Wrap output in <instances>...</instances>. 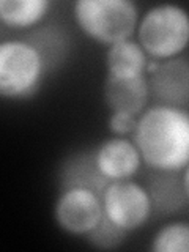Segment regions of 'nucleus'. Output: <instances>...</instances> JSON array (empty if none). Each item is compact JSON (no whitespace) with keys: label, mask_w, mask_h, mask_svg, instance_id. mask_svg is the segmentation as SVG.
Returning a JSON list of instances; mask_svg holds the SVG:
<instances>
[{"label":"nucleus","mask_w":189,"mask_h":252,"mask_svg":"<svg viewBox=\"0 0 189 252\" xmlns=\"http://www.w3.org/2000/svg\"><path fill=\"white\" fill-rule=\"evenodd\" d=\"M134 38L153 62L185 55L189 44V16L186 8L177 3L150 6L140 13Z\"/></svg>","instance_id":"nucleus-3"},{"label":"nucleus","mask_w":189,"mask_h":252,"mask_svg":"<svg viewBox=\"0 0 189 252\" xmlns=\"http://www.w3.org/2000/svg\"><path fill=\"white\" fill-rule=\"evenodd\" d=\"M65 49L55 32L32 30L24 38L0 39V99L26 101L39 92L49 68Z\"/></svg>","instance_id":"nucleus-1"},{"label":"nucleus","mask_w":189,"mask_h":252,"mask_svg":"<svg viewBox=\"0 0 189 252\" xmlns=\"http://www.w3.org/2000/svg\"><path fill=\"white\" fill-rule=\"evenodd\" d=\"M150 99L153 104L186 107L189 106V59L180 55L175 59L153 62L147 69Z\"/></svg>","instance_id":"nucleus-7"},{"label":"nucleus","mask_w":189,"mask_h":252,"mask_svg":"<svg viewBox=\"0 0 189 252\" xmlns=\"http://www.w3.org/2000/svg\"><path fill=\"white\" fill-rule=\"evenodd\" d=\"M148 172L144 185L152 199L153 213L172 216L188 207L189 169L181 172Z\"/></svg>","instance_id":"nucleus-9"},{"label":"nucleus","mask_w":189,"mask_h":252,"mask_svg":"<svg viewBox=\"0 0 189 252\" xmlns=\"http://www.w3.org/2000/svg\"><path fill=\"white\" fill-rule=\"evenodd\" d=\"M132 142L152 172H181L189 165V109L150 104L137 117Z\"/></svg>","instance_id":"nucleus-2"},{"label":"nucleus","mask_w":189,"mask_h":252,"mask_svg":"<svg viewBox=\"0 0 189 252\" xmlns=\"http://www.w3.org/2000/svg\"><path fill=\"white\" fill-rule=\"evenodd\" d=\"M150 59L136 41V38L125 39L107 47L106 69L114 77H139L147 76Z\"/></svg>","instance_id":"nucleus-11"},{"label":"nucleus","mask_w":189,"mask_h":252,"mask_svg":"<svg viewBox=\"0 0 189 252\" xmlns=\"http://www.w3.org/2000/svg\"><path fill=\"white\" fill-rule=\"evenodd\" d=\"M52 2L47 0H0V26L30 32L49 16Z\"/></svg>","instance_id":"nucleus-12"},{"label":"nucleus","mask_w":189,"mask_h":252,"mask_svg":"<svg viewBox=\"0 0 189 252\" xmlns=\"http://www.w3.org/2000/svg\"><path fill=\"white\" fill-rule=\"evenodd\" d=\"M126 236H128V233H125L120 228L112 225L104 216H102L99 224L94 227L89 235H85V240L87 243H90L93 248L110 251V249H117L118 246H122L123 241L126 240Z\"/></svg>","instance_id":"nucleus-15"},{"label":"nucleus","mask_w":189,"mask_h":252,"mask_svg":"<svg viewBox=\"0 0 189 252\" xmlns=\"http://www.w3.org/2000/svg\"><path fill=\"white\" fill-rule=\"evenodd\" d=\"M102 99L110 112H126L139 117L152 102L147 76L114 77L106 74Z\"/></svg>","instance_id":"nucleus-10"},{"label":"nucleus","mask_w":189,"mask_h":252,"mask_svg":"<svg viewBox=\"0 0 189 252\" xmlns=\"http://www.w3.org/2000/svg\"><path fill=\"white\" fill-rule=\"evenodd\" d=\"M137 117L126 112H110L107 118V128L117 137H131L136 129Z\"/></svg>","instance_id":"nucleus-16"},{"label":"nucleus","mask_w":189,"mask_h":252,"mask_svg":"<svg viewBox=\"0 0 189 252\" xmlns=\"http://www.w3.org/2000/svg\"><path fill=\"white\" fill-rule=\"evenodd\" d=\"M94 167L107 183L132 180L144 167L140 153L131 137L112 136L92 150Z\"/></svg>","instance_id":"nucleus-8"},{"label":"nucleus","mask_w":189,"mask_h":252,"mask_svg":"<svg viewBox=\"0 0 189 252\" xmlns=\"http://www.w3.org/2000/svg\"><path fill=\"white\" fill-rule=\"evenodd\" d=\"M107 185V181L99 175V172L94 167L92 152H81L62 164L60 172V186H84L90 188L93 191L101 194V191Z\"/></svg>","instance_id":"nucleus-13"},{"label":"nucleus","mask_w":189,"mask_h":252,"mask_svg":"<svg viewBox=\"0 0 189 252\" xmlns=\"http://www.w3.org/2000/svg\"><path fill=\"white\" fill-rule=\"evenodd\" d=\"M150 249L153 252H188L189 224L188 220H170L155 233Z\"/></svg>","instance_id":"nucleus-14"},{"label":"nucleus","mask_w":189,"mask_h":252,"mask_svg":"<svg viewBox=\"0 0 189 252\" xmlns=\"http://www.w3.org/2000/svg\"><path fill=\"white\" fill-rule=\"evenodd\" d=\"M102 219L101 194L84 186L62 188L54 203V220L71 236L89 235Z\"/></svg>","instance_id":"nucleus-6"},{"label":"nucleus","mask_w":189,"mask_h":252,"mask_svg":"<svg viewBox=\"0 0 189 252\" xmlns=\"http://www.w3.org/2000/svg\"><path fill=\"white\" fill-rule=\"evenodd\" d=\"M102 216L125 233L137 232L153 216L152 199L136 180L110 181L101 191Z\"/></svg>","instance_id":"nucleus-5"},{"label":"nucleus","mask_w":189,"mask_h":252,"mask_svg":"<svg viewBox=\"0 0 189 252\" xmlns=\"http://www.w3.org/2000/svg\"><path fill=\"white\" fill-rule=\"evenodd\" d=\"M73 18L87 38L109 47L134 38L140 11L132 0H77Z\"/></svg>","instance_id":"nucleus-4"}]
</instances>
